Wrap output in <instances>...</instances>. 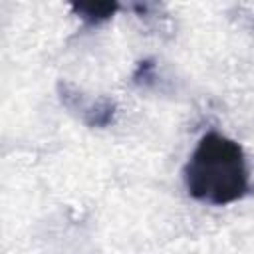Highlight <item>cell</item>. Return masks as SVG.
<instances>
[{
	"instance_id": "cell-1",
	"label": "cell",
	"mask_w": 254,
	"mask_h": 254,
	"mask_svg": "<svg viewBox=\"0 0 254 254\" xmlns=\"http://www.w3.org/2000/svg\"><path fill=\"white\" fill-rule=\"evenodd\" d=\"M189 190L210 202H230L246 189V171L240 149L218 135H208L198 145L187 171Z\"/></svg>"
}]
</instances>
